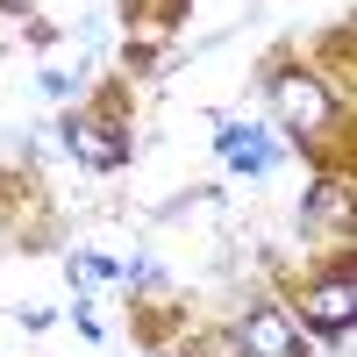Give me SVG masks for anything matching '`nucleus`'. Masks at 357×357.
I'll return each instance as SVG.
<instances>
[{
  "label": "nucleus",
  "instance_id": "nucleus-1",
  "mask_svg": "<svg viewBox=\"0 0 357 357\" xmlns=\"http://www.w3.org/2000/svg\"><path fill=\"white\" fill-rule=\"evenodd\" d=\"M272 93H279V107H286V122H293V129H307V136H314V129H329V114H336V100L321 93L307 72H279V79H272Z\"/></svg>",
  "mask_w": 357,
  "mask_h": 357
},
{
  "label": "nucleus",
  "instance_id": "nucleus-4",
  "mask_svg": "<svg viewBox=\"0 0 357 357\" xmlns=\"http://www.w3.org/2000/svg\"><path fill=\"white\" fill-rule=\"evenodd\" d=\"M65 143H72V151L86 158V165H122V136H114V129H100V122H65Z\"/></svg>",
  "mask_w": 357,
  "mask_h": 357
},
{
  "label": "nucleus",
  "instance_id": "nucleus-5",
  "mask_svg": "<svg viewBox=\"0 0 357 357\" xmlns=\"http://www.w3.org/2000/svg\"><path fill=\"white\" fill-rule=\"evenodd\" d=\"M222 158H229L236 172H264L272 143H264V136H250V129H222Z\"/></svg>",
  "mask_w": 357,
  "mask_h": 357
},
{
  "label": "nucleus",
  "instance_id": "nucleus-3",
  "mask_svg": "<svg viewBox=\"0 0 357 357\" xmlns=\"http://www.w3.org/2000/svg\"><path fill=\"white\" fill-rule=\"evenodd\" d=\"M307 314L321 321V329H336V336H343V329H350V314H357V286H350V272H343V279H321V286L307 293Z\"/></svg>",
  "mask_w": 357,
  "mask_h": 357
},
{
  "label": "nucleus",
  "instance_id": "nucleus-2",
  "mask_svg": "<svg viewBox=\"0 0 357 357\" xmlns=\"http://www.w3.org/2000/svg\"><path fill=\"white\" fill-rule=\"evenodd\" d=\"M236 350L243 357H301V329H293L279 307H264V314H250L243 329H236Z\"/></svg>",
  "mask_w": 357,
  "mask_h": 357
}]
</instances>
